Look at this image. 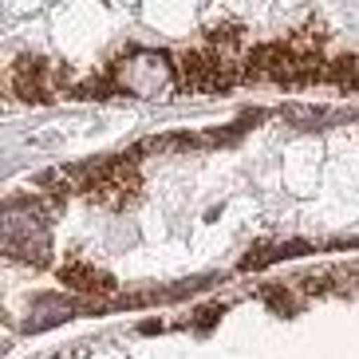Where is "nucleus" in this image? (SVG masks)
Returning <instances> with one entry per match:
<instances>
[{
  "mask_svg": "<svg viewBox=\"0 0 359 359\" xmlns=\"http://www.w3.org/2000/svg\"><path fill=\"white\" fill-rule=\"evenodd\" d=\"M118 83L127 87L130 95L158 99V95H170V87H174V72H170L166 55L138 52V55H130L127 64L118 67Z\"/></svg>",
  "mask_w": 359,
  "mask_h": 359,
  "instance_id": "nucleus-1",
  "label": "nucleus"
},
{
  "mask_svg": "<svg viewBox=\"0 0 359 359\" xmlns=\"http://www.w3.org/2000/svg\"><path fill=\"white\" fill-rule=\"evenodd\" d=\"M4 249L12 257H36L40 261L43 249H48V233H43V222L32 210H8L4 217Z\"/></svg>",
  "mask_w": 359,
  "mask_h": 359,
  "instance_id": "nucleus-2",
  "label": "nucleus"
}]
</instances>
